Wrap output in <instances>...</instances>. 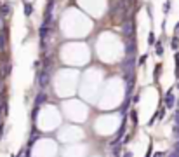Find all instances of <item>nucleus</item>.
<instances>
[{
	"label": "nucleus",
	"mask_w": 179,
	"mask_h": 157,
	"mask_svg": "<svg viewBox=\"0 0 179 157\" xmlns=\"http://www.w3.org/2000/svg\"><path fill=\"white\" fill-rule=\"evenodd\" d=\"M176 150H177V152H179V140H177V142H176Z\"/></svg>",
	"instance_id": "19"
},
{
	"label": "nucleus",
	"mask_w": 179,
	"mask_h": 157,
	"mask_svg": "<svg viewBox=\"0 0 179 157\" xmlns=\"http://www.w3.org/2000/svg\"><path fill=\"white\" fill-rule=\"evenodd\" d=\"M153 157H165V155H164V152H158L157 155H153Z\"/></svg>",
	"instance_id": "18"
},
{
	"label": "nucleus",
	"mask_w": 179,
	"mask_h": 157,
	"mask_svg": "<svg viewBox=\"0 0 179 157\" xmlns=\"http://www.w3.org/2000/svg\"><path fill=\"white\" fill-rule=\"evenodd\" d=\"M0 14L9 16L11 14V5H9V4H2V5H0Z\"/></svg>",
	"instance_id": "5"
},
{
	"label": "nucleus",
	"mask_w": 179,
	"mask_h": 157,
	"mask_svg": "<svg viewBox=\"0 0 179 157\" xmlns=\"http://www.w3.org/2000/svg\"><path fill=\"white\" fill-rule=\"evenodd\" d=\"M177 89H179V82H177Z\"/></svg>",
	"instance_id": "21"
},
{
	"label": "nucleus",
	"mask_w": 179,
	"mask_h": 157,
	"mask_svg": "<svg viewBox=\"0 0 179 157\" xmlns=\"http://www.w3.org/2000/svg\"><path fill=\"white\" fill-rule=\"evenodd\" d=\"M49 78H50V72H49L47 68H44V70L38 73V86L40 87L49 86Z\"/></svg>",
	"instance_id": "2"
},
{
	"label": "nucleus",
	"mask_w": 179,
	"mask_h": 157,
	"mask_svg": "<svg viewBox=\"0 0 179 157\" xmlns=\"http://www.w3.org/2000/svg\"><path fill=\"white\" fill-rule=\"evenodd\" d=\"M136 25H134V21L132 19H125L124 23H122V33H124L127 38H134V32H136Z\"/></svg>",
	"instance_id": "1"
},
{
	"label": "nucleus",
	"mask_w": 179,
	"mask_h": 157,
	"mask_svg": "<svg viewBox=\"0 0 179 157\" xmlns=\"http://www.w3.org/2000/svg\"><path fill=\"white\" fill-rule=\"evenodd\" d=\"M12 157H14V155H12ZM18 157H19V155H18Z\"/></svg>",
	"instance_id": "23"
},
{
	"label": "nucleus",
	"mask_w": 179,
	"mask_h": 157,
	"mask_svg": "<svg viewBox=\"0 0 179 157\" xmlns=\"http://www.w3.org/2000/svg\"><path fill=\"white\" fill-rule=\"evenodd\" d=\"M176 33H179V23H177V26H176Z\"/></svg>",
	"instance_id": "20"
},
{
	"label": "nucleus",
	"mask_w": 179,
	"mask_h": 157,
	"mask_svg": "<svg viewBox=\"0 0 179 157\" xmlns=\"http://www.w3.org/2000/svg\"><path fill=\"white\" fill-rule=\"evenodd\" d=\"M171 45H172V49H177V47H179V38H177V37H174V38H172Z\"/></svg>",
	"instance_id": "10"
},
{
	"label": "nucleus",
	"mask_w": 179,
	"mask_h": 157,
	"mask_svg": "<svg viewBox=\"0 0 179 157\" xmlns=\"http://www.w3.org/2000/svg\"><path fill=\"white\" fill-rule=\"evenodd\" d=\"M124 157H132V152H125Z\"/></svg>",
	"instance_id": "17"
},
{
	"label": "nucleus",
	"mask_w": 179,
	"mask_h": 157,
	"mask_svg": "<svg viewBox=\"0 0 179 157\" xmlns=\"http://www.w3.org/2000/svg\"><path fill=\"white\" fill-rule=\"evenodd\" d=\"M45 101H47V96H45V94H38V96H37V107H40L42 103H45Z\"/></svg>",
	"instance_id": "7"
},
{
	"label": "nucleus",
	"mask_w": 179,
	"mask_h": 157,
	"mask_svg": "<svg viewBox=\"0 0 179 157\" xmlns=\"http://www.w3.org/2000/svg\"><path fill=\"white\" fill-rule=\"evenodd\" d=\"M174 135H176V136L179 138V122L176 124V126H174Z\"/></svg>",
	"instance_id": "12"
},
{
	"label": "nucleus",
	"mask_w": 179,
	"mask_h": 157,
	"mask_svg": "<svg viewBox=\"0 0 179 157\" xmlns=\"http://www.w3.org/2000/svg\"><path fill=\"white\" fill-rule=\"evenodd\" d=\"M5 44H7V37H5V32L4 30H0V51L5 47Z\"/></svg>",
	"instance_id": "6"
},
{
	"label": "nucleus",
	"mask_w": 179,
	"mask_h": 157,
	"mask_svg": "<svg viewBox=\"0 0 179 157\" xmlns=\"http://www.w3.org/2000/svg\"><path fill=\"white\" fill-rule=\"evenodd\" d=\"M0 86H2V82H0Z\"/></svg>",
	"instance_id": "22"
},
{
	"label": "nucleus",
	"mask_w": 179,
	"mask_h": 157,
	"mask_svg": "<svg viewBox=\"0 0 179 157\" xmlns=\"http://www.w3.org/2000/svg\"><path fill=\"white\" fill-rule=\"evenodd\" d=\"M169 157H179V152L177 150H174L172 154H169Z\"/></svg>",
	"instance_id": "14"
},
{
	"label": "nucleus",
	"mask_w": 179,
	"mask_h": 157,
	"mask_svg": "<svg viewBox=\"0 0 179 157\" xmlns=\"http://www.w3.org/2000/svg\"><path fill=\"white\" fill-rule=\"evenodd\" d=\"M125 51H127V56H134V52H136V42H134V38H127Z\"/></svg>",
	"instance_id": "3"
},
{
	"label": "nucleus",
	"mask_w": 179,
	"mask_h": 157,
	"mask_svg": "<svg viewBox=\"0 0 179 157\" xmlns=\"http://www.w3.org/2000/svg\"><path fill=\"white\" fill-rule=\"evenodd\" d=\"M4 18H5V16L0 14V30H4Z\"/></svg>",
	"instance_id": "13"
},
{
	"label": "nucleus",
	"mask_w": 179,
	"mask_h": 157,
	"mask_svg": "<svg viewBox=\"0 0 179 157\" xmlns=\"http://www.w3.org/2000/svg\"><path fill=\"white\" fill-rule=\"evenodd\" d=\"M174 105H176V98H174L172 93H167L165 94V107L167 108H172Z\"/></svg>",
	"instance_id": "4"
},
{
	"label": "nucleus",
	"mask_w": 179,
	"mask_h": 157,
	"mask_svg": "<svg viewBox=\"0 0 179 157\" xmlns=\"http://www.w3.org/2000/svg\"><path fill=\"white\" fill-rule=\"evenodd\" d=\"M9 73H11V63H7L4 66V75H9Z\"/></svg>",
	"instance_id": "11"
},
{
	"label": "nucleus",
	"mask_w": 179,
	"mask_h": 157,
	"mask_svg": "<svg viewBox=\"0 0 179 157\" xmlns=\"http://www.w3.org/2000/svg\"><path fill=\"white\" fill-rule=\"evenodd\" d=\"M155 45H157V54H158V56H162V54H164V47H162V44L157 42Z\"/></svg>",
	"instance_id": "9"
},
{
	"label": "nucleus",
	"mask_w": 179,
	"mask_h": 157,
	"mask_svg": "<svg viewBox=\"0 0 179 157\" xmlns=\"http://www.w3.org/2000/svg\"><path fill=\"white\" fill-rule=\"evenodd\" d=\"M33 14V7L31 4H24V16H31Z\"/></svg>",
	"instance_id": "8"
},
{
	"label": "nucleus",
	"mask_w": 179,
	"mask_h": 157,
	"mask_svg": "<svg viewBox=\"0 0 179 157\" xmlns=\"http://www.w3.org/2000/svg\"><path fill=\"white\" fill-rule=\"evenodd\" d=\"M145 61H146V54L141 58V59H139V65H145Z\"/></svg>",
	"instance_id": "16"
},
{
	"label": "nucleus",
	"mask_w": 179,
	"mask_h": 157,
	"mask_svg": "<svg viewBox=\"0 0 179 157\" xmlns=\"http://www.w3.org/2000/svg\"><path fill=\"white\" fill-rule=\"evenodd\" d=\"M150 44H157V42H155V37H153V33H150Z\"/></svg>",
	"instance_id": "15"
}]
</instances>
